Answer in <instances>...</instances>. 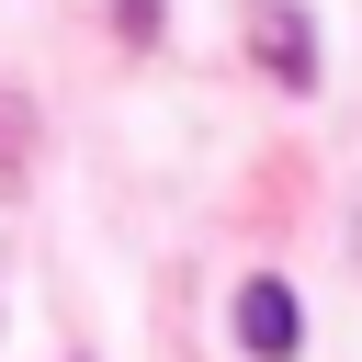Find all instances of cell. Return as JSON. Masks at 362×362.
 <instances>
[{
  "label": "cell",
  "mask_w": 362,
  "mask_h": 362,
  "mask_svg": "<svg viewBox=\"0 0 362 362\" xmlns=\"http://www.w3.org/2000/svg\"><path fill=\"white\" fill-rule=\"evenodd\" d=\"M249 45H260V68L283 90H317V23L294 0H249Z\"/></svg>",
  "instance_id": "6da1fadb"
},
{
  "label": "cell",
  "mask_w": 362,
  "mask_h": 362,
  "mask_svg": "<svg viewBox=\"0 0 362 362\" xmlns=\"http://www.w3.org/2000/svg\"><path fill=\"white\" fill-rule=\"evenodd\" d=\"M238 351H249V362H294V294H283L272 272L238 283Z\"/></svg>",
  "instance_id": "7a4b0ae2"
}]
</instances>
